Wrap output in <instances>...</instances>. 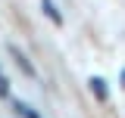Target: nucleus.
I'll list each match as a JSON object with an SVG mask.
<instances>
[{"label": "nucleus", "mask_w": 125, "mask_h": 118, "mask_svg": "<svg viewBox=\"0 0 125 118\" xmlns=\"http://www.w3.org/2000/svg\"><path fill=\"white\" fill-rule=\"evenodd\" d=\"M10 53H13V59H16V65H19V68H22V72H25V75H31V78L38 75V72H34V65H31L28 59H25V53H22L19 47H13V44H10Z\"/></svg>", "instance_id": "nucleus-1"}, {"label": "nucleus", "mask_w": 125, "mask_h": 118, "mask_svg": "<svg viewBox=\"0 0 125 118\" xmlns=\"http://www.w3.org/2000/svg\"><path fill=\"white\" fill-rule=\"evenodd\" d=\"M44 13L50 16V19H53V22H56V25H60V22H62V16H60V9H56V6H53V0H44Z\"/></svg>", "instance_id": "nucleus-2"}, {"label": "nucleus", "mask_w": 125, "mask_h": 118, "mask_svg": "<svg viewBox=\"0 0 125 118\" xmlns=\"http://www.w3.org/2000/svg\"><path fill=\"white\" fill-rule=\"evenodd\" d=\"M16 112H19L22 118H41L34 109H31V106H25V103H16Z\"/></svg>", "instance_id": "nucleus-3"}, {"label": "nucleus", "mask_w": 125, "mask_h": 118, "mask_svg": "<svg viewBox=\"0 0 125 118\" xmlns=\"http://www.w3.org/2000/svg\"><path fill=\"white\" fill-rule=\"evenodd\" d=\"M91 90L100 96V100H106V87H103V81H100V78H91Z\"/></svg>", "instance_id": "nucleus-4"}]
</instances>
